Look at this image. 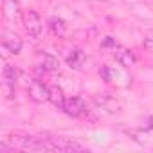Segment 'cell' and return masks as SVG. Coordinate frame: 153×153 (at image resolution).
Masks as SVG:
<instances>
[{
  "instance_id": "obj_1",
  "label": "cell",
  "mask_w": 153,
  "mask_h": 153,
  "mask_svg": "<svg viewBox=\"0 0 153 153\" xmlns=\"http://www.w3.org/2000/svg\"><path fill=\"white\" fill-rule=\"evenodd\" d=\"M47 149L49 151H83L85 146L79 144L74 139H65V137H54V139H45Z\"/></svg>"
},
{
  "instance_id": "obj_10",
  "label": "cell",
  "mask_w": 153,
  "mask_h": 153,
  "mask_svg": "<svg viewBox=\"0 0 153 153\" xmlns=\"http://www.w3.org/2000/svg\"><path fill=\"white\" fill-rule=\"evenodd\" d=\"M2 76H4V81H6V85H11V87H15V83H16V79H18V70H16V67H13V65H6L4 67V72H2Z\"/></svg>"
},
{
  "instance_id": "obj_4",
  "label": "cell",
  "mask_w": 153,
  "mask_h": 153,
  "mask_svg": "<svg viewBox=\"0 0 153 153\" xmlns=\"http://www.w3.org/2000/svg\"><path fill=\"white\" fill-rule=\"evenodd\" d=\"M4 18L9 24L24 22V13L20 9V2H18V0H4Z\"/></svg>"
},
{
  "instance_id": "obj_11",
  "label": "cell",
  "mask_w": 153,
  "mask_h": 153,
  "mask_svg": "<svg viewBox=\"0 0 153 153\" xmlns=\"http://www.w3.org/2000/svg\"><path fill=\"white\" fill-rule=\"evenodd\" d=\"M42 67H43L45 70H58V68H59V59H58L54 54L45 52L43 58H42Z\"/></svg>"
},
{
  "instance_id": "obj_5",
  "label": "cell",
  "mask_w": 153,
  "mask_h": 153,
  "mask_svg": "<svg viewBox=\"0 0 153 153\" xmlns=\"http://www.w3.org/2000/svg\"><path fill=\"white\" fill-rule=\"evenodd\" d=\"M112 54H114V58H115L123 67H131V65L137 61L133 51H130L128 47H123V45H119V43H115V45L112 47Z\"/></svg>"
},
{
  "instance_id": "obj_13",
  "label": "cell",
  "mask_w": 153,
  "mask_h": 153,
  "mask_svg": "<svg viewBox=\"0 0 153 153\" xmlns=\"http://www.w3.org/2000/svg\"><path fill=\"white\" fill-rule=\"evenodd\" d=\"M142 47H144L148 52H153V31H149V33H146V34H144Z\"/></svg>"
},
{
  "instance_id": "obj_7",
  "label": "cell",
  "mask_w": 153,
  "mask_h": 153,
  "mask_svg": "<svg viewBox=\"0 0 153 153\" xmlns=\"http://www.w3.org/2000/svg\"><path fill=\"white\" fill-rule=\"evenodd\" d=\"M22 38L16 34V33H13V31H6L4 33V38H2V47H4V51H7V52H11V54H18L20 51H22Z\"/></svg>"
},
{
  "instance_id": "obj_6",
  "label": "cell",
  "mask_w": 153,
  "mask_h": 153,
  "mask_svg": "<svg viewBox=\"0 0 153 153\" xmlns=\"http://www.w3.org/2000/svg\"><path fill=\"white\" fill-rule=\"evenodd\" d=\"M70 117H81L87 114V103L81 97H67L65 101V108H63Z\"/></svg>"
},
{
  "instance_id": "obj_12",
  "label": "cell",
  "mask_w": 153,
  "mask_h": 153,
  "mask_svg": "<svg viewBox=\"0 0 153 153\" xmlns=\"http://www.w3.org/2000/svg\"><path fill=\"white\" fill-rule=\"evenodd\" d=\"M83 52L81 51H70V54L67 56V63L70 68H81L83 65Z\"/></svg>"
},
{
  "instance_id": "obj_14",
  "label": "cell",
  "mask_w": 153,
  "mask_h": 153,
  "mask_svg": "<svg viewBox=\"0 0 153 153\" xmlns=\"http://www.w3.org/2000/svg\"><path fill=\"white\" fill-rule=\"evenodd\" d=\"M115 45V42L112 40V38H106L105 42H103V47H114Z\"/></svg>"
},
{
  "instance_id": "obj_2",
  "label": "cell",
  "mask_w": 153,
  "mask_h": 153,
  "mask_svg": "<svg viewBox=\"0 0 153 153\" xmlns=\"http://www.w3.org/2000/svg\"><path fill=\"white\" fill-rule=\"evenodd\" d=\"M24 27H25V33L31 36V38H38L42 34V29H43V24H42V18L36 11L29 9L24 13Z\"/></svg>"
},
{
  "instance_id": "obj_9",
  "label": "cell",
  "mask_w": 153,
  "mask_h": 153,
  "mask_svg": "<svg viewBox=\"0 0 153 153\" xmlns=\"http://www.w3.org/2000/svg\"><path fill=\"white\" fill-rule=\"evenodd\" d=\"M49 101H51L58 110H63L67 97H65V94H63V90H61L59 87H51V97H49Z\"/></svg>"
},
{
  "instance_id": "obj_8",
  "label": "cell",
  "mask_w": 153,
  "mask_h": 153,
  "mask_svg": "<svg viewBox=\"0 0 153 153\" xmlns=\"http://www.w3.org/2000/svg\"><path fill=\"white\" fill-rule=\"evenodd\" d=\"M47 27H49V33L52 36H56V38H61L67 33V24L61 18H51L49 24H47Z\"/></svg>"
},
{
  "instance_id": "obj_3",
  "label": "cell",
  "mask_w": 153,
  "mask_h": 153,
  "mask_svg": "<svg viewBox=\"0 0 153 153\" xmlns=\"http://www.w3.org/2000/svg\"><path fill=\"white\" fill-rule=\"evenodd\" d=\"M27 90H29V97H31L34 103H47L49 97H51V88H49L45 83L38 81V79L31 81L29 87H27Z\"/></svg>"
}]
</instances>
